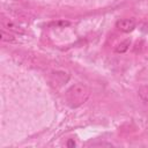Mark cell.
<instances>
[{"label": "cell", "mask_w": 148, "mask_h": 148, "mask_svg": "<svg viewBox=\"0 0 148 148\" xmlns=\"http://www.w3.org/2000/svg\"><path fill=\"white\" fill-rule=\"evenodd\" d=\"M130 45H131V40H130V39H125V40L120 42V43L116 46L114 52H116V53H125V52L130 49Z\"/></svg>", "instance_id": "3"}, {"label": "cell", "mask_w": 148, "mask_h": 148, "mask_svg": "<svg viewBox=\"0 0 148 148\" xmlns=\"http://www.w3.org/2000/svg\"><path fill=\"white\" fill-rule=\"evenodd\" d=\"M0 39H1L2 42H7V43H14V42H15V37H14L12 34H9V31L6 32L3 28H2L1 31H0Z\"/></svg>", "instance_id": "4"}, {"label": "cell", "mask_w": 148, "mask_h": 148, "mask_svg": "<svg viewBox=\"0 0 148 148\" xmlns=\"http://www.w3.org/2000/svg\"><path fill=\"white\" fill-rule=\"evenodd\" d=\"M138 95L143 102H148V84L141 86L138 90Z\"/></svg>", "instance_id": "6"}, {"label": "cell", "mask_w": 148, "mask_h": 148, "mask_svg": "<svg viewBox=\"0 0 148 148\" xmlns=\"http://www.w3.org/2000/svg\"><path fill=\"white\" fill-rule=\"evenodd\" d=\"M67 146L68 147H75V141L74 140H68V142H67Z\"/></svg>", "instance_id": "7"}, {"label": "cell", "mask_w": 148, "mask_h": 148, "mask_svg": "<svg viewBox=\"0 0 148 148\" xmlns=\"http://www.w3.org/2000/svg\"><path fill=\"white\" fill-rule=\"evenodd\" d=\"M136 22L134 18H119L116 22V28L121 32H131L135 29Z\"/></svg>", "instance_id": "2"}, {"label": "cell", "mask_w": 148, "mask_h": 148, "mask_svg": "<svg viewBox=\"0 0 148 148\" xmlns=\"http://www.w3.org/2000/svg\"><path fill=\"white\" fill-rule=\"evenodd\" d=\"M90 96V90L87 86L76 83L67 89L65 97L66 102L71 108H77L87 102V99Z\"/></svg>", "instance_id": "1"}, {"label": "cell", "mask_w": 148, "mask_h": 148, "mask_svg": "<svg viewBox=\"0 0 148 148\" xmlns=\"http://www.w3.org/2000/svg\"><path fill=\"white\" fill-rule=\"evenodd\" d=\"M2 27H3V28H7L8 31L10 30V31H15V32H21L20 28H18L17 25H15L13 22H10L9 20H5V18H2Z\"/></svg>", "instance_id": "5"}]
</instances>
